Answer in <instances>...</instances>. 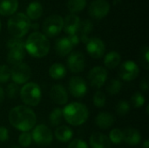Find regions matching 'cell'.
I'll return each mask as SVG.
<instances>
[{"instance_id":"2","label":"cell","mask_w":149,"mask_h":148,"mask_svg":"<svg viewBox=\"0 0 149 148\" xmlns=\"http://www.w3.org/2000/svg\"><path fill=\"white\" fill-rule=\"evenodd\" d=\"M25 51L34 58H43L50 51V42L46 36L38 31L32 32L24 42Z\"/></svg>"},{"instance_id":"42","label":"cell","mask_w":149,"mask_h":148,"mask_svg":"<svg viewBox=\"0 0 149 148\" xmlns=\"http://www.w3.org/2000/svg\"><path fill=\"white\" fill-rule=\"evenodd\" d=\"M149 87V82L148 78L146 77L141 82V88L144 91V92H148Z\"/></svg>"},{"instance_id":"37","label":"cell","mask_w":149,"mask_h":148,"mask_svg":"<svg viewBox=\"0 0 149 148\" xmlns=\"http://www.w3.org/2000/svg\"><path fill=\"white\" fill-rule=\"evenodd\" d=\"M10 78V69L8 65H0V83H6Z\"/></svg>"},{"instance_id":"26","label":"cell","mask_w":149,"mask_h":148,"mask_svg":"<svg viewBox=\"0 0 149 148\" xmlns=\"http://www.w3.org/2000/svg\"><path fill=\"white\" fill-rule=\"evenodd\" d=\"M49 75L53 79H61L66 75V69L62 64L54 63L50 66Z\"/></svg>"},{"instance_id":"33","label":"cell","mask_w":149,"mask_h":148,"mask_svg":"<svg viewBox=\"0 0 149 148\" xmlns=\"http://www.w3.org/2000/svg\"><path fill=\"white\" fill-rule=\"evenodd\" d=\"M131 102L134 107L140 108L145 104V97L141 92H137L134 93L133 96L131 97Z\"/></svg>"},{"instance_id":"23","label":"cell","mask_w":149,"mask_h":148,"mask_svg":"<svg viewBox=\"0 0 149 148\" xmlns=\"http://www.w3.org/2000/svg\"><path fill=\"white\" fill-rule=\"evenodd\" d=\"M43 13V6L39 2L34 1L29 3L26 9V16L30 20H37L38 19Z\"/></svg>"},{"instance_id":"20","label":"cell","mask_w":149,"mask_h":148,"mask_svg":"<svg viewBox=\"0 0 149 148\" xmlns=\"http://www.w3.org/2000/svg\"><path fill=\"white\" fill-rule=\"evenodd\" d=\"M114 122H115L114 116L110 113H107V112L100 113L95 119V123L98 126V127L104 130L110 128L114 124Z\"/></svg>"},{"instance_id":"29","label":"cell","mask_w":149,"mask_h":148,"mask_svg":"<svg viewBox=\"0 0 149 148\" xmlns=\"http://www.w3.org/2000/svg\"><path fill=\"white\" fill-rule=\"evenodd\" d=\"M121 88H122V83L118 79L110 80L106 86V90L111 95L118 94L120 92V91L121 90Z\"/></svg>"},{"instance_id":"7","label":"cell","mask_w":149,"mask_h":148,"mask_svg":"<svg viewBox=\"0 0 149 148\" xmlns=\"http://www.w3.org/2000/svg\"><path fill=\"white\" fill-rule=\"evenodd\" d=\"M64 27V18L59 15H52L43 23V31L48 37H55L60 33Z\"/></svg>"},{"instance_id":"14","label":"cell","mask_w":149,"mask_h":148,"mask_svg":"<svg viewBox=\"0 0 149 148\" xmlns=\"http://www.w3.org/2000/svg\"><path fill=\"white\" fill-rule=\"evenodd\" d=\"M67 66L73 73L83 72L86 66L85 56L79 51H74L71 53L67 58Z\"/></svg>"},{"instance_id":"30","label":"cell","mask_w":149,"mask_h":148,"mask_svg":"<svg viewBox=\"0 0 149 148\" xmlns=\"http://www.w3.org/2000/svg\"><path fill=\"white\" fill-rule=\"evenodd\" d=\"M50 123L53 126H57L61 124L62 120H63V111L60 108H56L54 109L49 116Z\"/></svg>"},{"instance_id":"24","label":"cell","mask_w":149,"mask_h":148,"mask_svg":"<svg viewBox=\"0 0 149 148\" xmlns=\"http://www.w3.org/2000/svg\"><path fill=\"white\" fill-rule=\"evenodd\" d=\"M93 23L90 20L86 19V20L81 21L79 31H78V32L79 33V40H81L84 43H87V41L89 40L88 35L93 31Z\"/></svg>"},{"instance_id":"27","label":"cell","mask_w":149,"mask_h":148,"mask_svg":"<svg viewBox=\"0 0 149 148\" xmlns=\"http://www.w3.org/2000/svg\"><path fill=\"white\" fill-rule=\"evenodd\" d=\"M121 61V57L117 51H110L107 53L104 59L105 65L109 69L116 68Z\"/></svg>"},{"instance_id":"40","label":"cell","mask_w":149,"mask_h":148,"mask_svg":"<svg viewBox=\"0 0 149 148\" xmlns=\"http://www.w3.org/2000/svg\"><path fill=\"white\" fill-rule=\"evenodd\" d=\"M142 57L145 60V66L147 69H148V62H149V49L148 46H145L142 49Z\"/></svg>"},{"instance_id":"4","label":"cell","mask_w":149,"mask_h":148,"mask_svg":"<svg viewBox=\"0 0 149 148\" xmlns=\"http://www.w3.org/2000/svg\"><path fill=\"white\" fill-rule=\"evenodd\" d=\"M31 20L28 17L22 13L14 14L7 23V28L10 34L16 38H23L31 28Z\"/></svg>"},{"instance_id":"5","label":"cell","mask_w":149,"mask_h":148,"mask_svg":"<svg viewBox=\"0 0 149 148\" xmlns=\"http://www.w3.org/2000/svg\"><path fill=\"white\" fill-rule=\"evenodd\" d=\"M6 45L9 49L7 54L8 63L12 65L21 63L25 57L24 42L21 38H12L7 41Z\"/></svg>"},{"instance_id":"32","label":"cell","mask_w":149,"mask_h":148,"mask_svg":"<svg viewBox=\"0 0 149 148\" xmlns=\"http://www.w3.org/2000/svg\"><path fill=\"white\" fill-rule=\"evenodd\" d=\"M106 95L101 91H97L93 95V104L96 107H103L106 105Z\"/></svg>"},{"instance_id":"8","label":"cell","mask_w":149,"mask_h":148,"mask_svg":"<svg viewBox=\"0 0 149 148\" xmlns=\"http://www.w3.org/2000/svg\"><path fill=\"white\" fill-rule=\"evenodd\" d=\"M31 76V67L25 63H19L10 69V78L17 85L25 84Z\"/></svg>"},{"instance_id":"36","label":"cell","mask_w":149,"mask_h":148,"mask_svg":"<svg viewBox=\"0 0 149 148\" xmlns=\"http://www.w3.org/2000/svg\"><path fill=\"white\" fill-rule=\"evenodd\" d=\"M31 141L32 137L29 132H23L18 137V142L20 146L23 147H28L31 144Z\"/></svg>"},{"instance_id":"41","label":"cell","mask_w":149,"mask_h":148,"mask_svg":"<svg viewBox=\"0 0 149 148\" xmlns=\"http://www.w3.org/2000/svg\"><path fill=\"white\" fill-rule=\"evenodd\" d=\"M67 38H69L70 42L72 43V44L73 46L77 45V44H79V35H78V34L69 35Z\"/></svg>"},{"instance_id":"47","label":"cell","mask_w":149,"mask_h":148,"mask_svg":"<svg viewBox=\"0 0 149 148\" xmlns=\"http://www.w3.org/2000/svg\"><path fill=\"white\" fill-rule=\"evenodd\" d=\"M1 29H2V24H1V21H0V31H1Z\"/></svg>"},{"instance_id":"10","label":"cell","mask_w":149,"mask_h":148,"mask_svg":"<svg viewBox=\"0 0 149 148\" xmlns=\"http://www.w3.org/2000/svg\"><path fill=\"white\" fill-rule=\"evenodd\" d=\"M107 79V72L102 66L93 67L88 73V82L91 86L94 88H100L103 86Z\"/></svg>"},{"instance_id":"13","label":"cell","mask_w":149,"mask_h":148,"mask_svg":"<svg viewBox=\"0 0 149 148\" xmlns=\"http://www.w3.org/2000/svg\"><path fill=\"white\" fill-rule=\"evenodd\" d=\"M139 72L140 70L138 65L131 60L124 62L119 69V75L125 81H132L138 77Z\"/></svg>"},{"instance_id":"46","label":"cell","mask_w":149,"mask_h":148,"mask_svg":"<svg viewBox=\"0 0 149 148\" xmlns=\"http://www.w3.org/2000/svg\"><path fill=\"white\" fill-rule=\"evenodd\" d=\"M10 148H20L18 146H12Z\"/></svg>"},{"instance_id":"22","label":"cell","mask_w":149,"mask_h":148,"mask_svg":"<svg viewBox=\"0 0 149 148\" xmlns=\"http://www.w3.org/2000/svg\"><path fill=\"white\" fill-rule=\"evenodd\" d=\"M18 8V0H0V14L3 16L13 15Z\"/></svg>"},{"instance_id":"43","label":"cell","mask_w":149,"mask_h":148,"mask_svg":"<svg viewBox=\"0 0 149 148\" xmlns=\"http://www.w3.org/2000/svg\"><path fill=\"white\" fill-rule=\"evenodd\" d=\"M3 99H4V91L0 86V104L3 101Z\"/></svg>"},{"instance_id":"21","label":"cell","mask_w":149,"mask_h":148,"mask_svg":"<svg viewBox=\"0 0 149 148\" xmlns=\"http://www.w3.org/2000/svg\"><path fill=\"white\" fill-rule=\"evenodd\" d=\"M122 135H123V140L130 146L138 145L141 140V136L139 131L132 127L125 129L122 132Z\"/></svg>"},{"instance_id":"6","label":"cell","mask_w":149,"mask_h":148,"mask_svg":"<svg viewBox=\"0 0 149 148\" xmlns=\"http://www.w3.org/2000/svg\"><path fill=\"white\" fill-rule=\"evenodd\" d=\"M21 100L27 106H36L41 100V89L34 82H29L24 85L19 92Z\"/></svg>"},{"instance_id":"18","label":"cell","mask_w":149,"mask_h":148,"mask_svg":"<svg viewBox=\"0 0 149 148\" xmlns=\"http://www.w3.org/2000/svg\"><path fill=\"white\" fill-rule=\"evenodd\" d=\"M89 142L92 148H111V142L108 137L100 133H93Z\"/></svg>"},{"instance_id":"35","label":"cell","mask_w":149,"mask_h":148,"mask_svg":"<svg viewBox=\"0 0 149 148\" xmlns=\"http://www.w3.org/2000/svg\"><path fill=\"white\" fill-rule=\"evenodd\" d=\"M115 110H116V113L120 115V116H124L126 114H127L130 111V105L128 102L127 101H120L117 105H116V107H115Z\"/></svg>"},{"instance_id":"1","label":"cell","mask_w":149,"mask_h":148,"mask_svg":"<svg viewBox=\"0 0 149 148\" xmlns=\"http://www.w3.org/2000/svg\"><path fill=\"white\" fill-rule=\"evenodd\" d=\"M36 115L28 106H18L9 113V122L16 129L22 132H28L36 125Z\"/></svg>"},{"instance_id":"15","label":"cell","mask_w":149,"mask_h":148,"mask_svg":"<svg viewBox=\"0 0 149 148\" xmlns=\"http://www.w3.org/2000/svg\"><path fill=\"white\" fill-rule=\"evenodd\" d=\"M86 51L92 58H100L104 55L106 51V46L100 38H89L86 43Z\"/></svg>"},{"instance_id":"16","label":"cell","mask_w":149,"mask_h":148,"mask_svg":"<svg viewBox=\"0 0 149 148\" xmlns=\"http://www.w3.org/2000/svg\"><path fill=\"white\" fill-rule=\"evenodd\" d=\"M51 98L58 105H65L68 101V93L62 85H54L51 89Z\"/></svg>"},{"instance_id":"3","label":"cell","mask_w":149,"mask_h":148,"mask_svg":"<svg viewBox=\"0 0 149 148\" xmlns=\"http://www.w3.org/2000/svg\"><path fill=\"white\" fill-rule=\"evenodd\" d=\"M63 117L72 126H80L84 124L89 116L87 107L79 102H72L67 105L63 110Z\"/></svg>"},{"instance_id":"38","label":"cell","mask_w":149,"mask_h":148,"mask_svg":"<svg viewBox=\"0 0 149 148\" xmlns=\"http://www.w3.org/2000/svg\"><path fill=\"white\" fill-rule=\"evenodd\" d=\"M67 148H89L87 144L82 140H72Z\"/></svg>"},{"instance_id":"9","label":"cell","mask_w":149,"mask_h":148,"mask_svg":"<svg viewBox=\"0 0 149 148\" xmlns=\"http://www.w3.org/2000/svg\"><path fill=\"white\" fill-rule=\"evenodd\" d=\"M110 11V3L107 0H94L88 8L89 15L94 19H102Z\"/></svg>"},{"instance_id":"25","label":"cell","mask_w":149,"mask_h":148,"mask_svg":"<svg viewBox=\"0 0 149 148\" xmlns=\"http://www.w3.org/2000/svg\"><path fill=\"white\" fill-rule=\"evenodd\" d=\"M55 137L60 142H68L73 135L72 130L66 126H61L56 128L55 130Z\"/></svg>"},{"instance_id":"39","label":"cell","mask_w":149,"mask_h":148,"mask_svg":"<svg viewBox=\"0 0 149 148\" xmlns=\"http://www.w3.org/2000/svg\"><path fill=\"white\" fill-rule=\"evenodd\" d=\"M8 130L4 126H0V142H4L8 140Z\"/></svg>"},{"instance_id":"11","label":"cell","mask_w":149,"mask_h":148,"mask_svg":"<svg viewBox=\"0 0 149 148\" xmlns=\"http://www.w3.org/2000/svg\"><path fill=\"white\" fill-rule=\"evenodd\" d=\"M32 140L38 145L46 146L52 143V133L49 127L45 125H38L37 126L32 133H31Z\"/></svg>"},{"instance_id":"31","label":"cell","mask_w":149,"mask_h":148,"mask_svg":"<svg viewBox=\"0 0 149 148\" xmlns=\"http://www.w3.org/2000/svg\"><path fill=\"white\" fill-rule=\"evenodd\" d=\"M109 140L110 142H113V144H120L123 141V135H122V131L114 128L113 129L110 133H109Z\"/></svg>"},{"instance_id":"17","label":"cell","mask_w":149,"mask_h":148,"mask_svg":"<svg viewBox=\"0 0 149 148\" xmlns=\"http://www.w3.org/2000/svg\"><path fill=\"white\" fill-rule=\"evenodd\" d=\"M80 18L75 14H69L64 19V31L68 35L77 34L79 25H80Z\"/></svg>"},{"instance_id":"12","label":"cell","mask_w":149,"mask_h":148,"mask_svg":"<svg viewBox=\"0 0 149 148\" xmlns=\"http://www.w3.org/2000/svg\"><path fill=\"white\" fill-rule=\"evenodd\" d=\"M68 89L70 93L75 98H82L87 92L86 82L81 77H72L69 80Z\"/></svg>"},{"instance_id":"34","label":"cell","mask_w":149,"mask_h":148,"mask_svg":"<svg viewBox=\"0 0 149 148\" xmlns=\"http://www.w3.org/2000/svg\"><path fill=\"white\" fill-rule=\"evenodd\" d=\"M19 92H20V90H19L18 85H17L15 83H10L6 87V95L10 99H16L17 97Z\"/></svg>"},{"instance_id":"28","label":"cell","mask_w":149,"mask_h":148,"mask_svg":"<svg viewBox=\"0 0 149 148\" xmlns=\"http://www.w3.org/2000/svg\"><path fill=\"white\" fill-rule=\"evenodd\" d=\"M86 6V0H68L67 8L72 14L80 12Z\"/></svg>"},{"instance_id":"19","label":"cell","mask_w":149,"mask_h":148,"mask_svg":"<svg viewBox=\"0 0 149 148\" xmlns=\"http://www.w3.org/2000/svg\"><path fill=\"white\" fill-rule=\"evenodd\" d=\"M72 48H73V45L72 44L68 38H61L58 39L54 45L56 53L59 55L60 57H65L70 54Z\"/></svg>"},{"instance_id":"44","label":"cell","mask_w":149,"mask_h":148,"mask_svg":"<svg viewBox=\"0 0 149 148\" xmlns=\"http://www.w3.org/2000/svg\"><path fill=\"white\" fill-rule=\"evenodd\" d=\"M143 147L144 148H149V141L148 140H146L143 143Z\"/></svg>"},{"instance_id":"45","label":"cell","mask_w":149,"mask_h":148,"mask_svg":"<svg viewBox=\"0 0 149 148\" xmlns=\"http://www.w3.org/2000/svg\"><path fill=\"white\" fill-rule=\"evenodd\" d=\"M31 28H34V29H37V28H38V24H31Z\"/></svg>"}]
</instances>
